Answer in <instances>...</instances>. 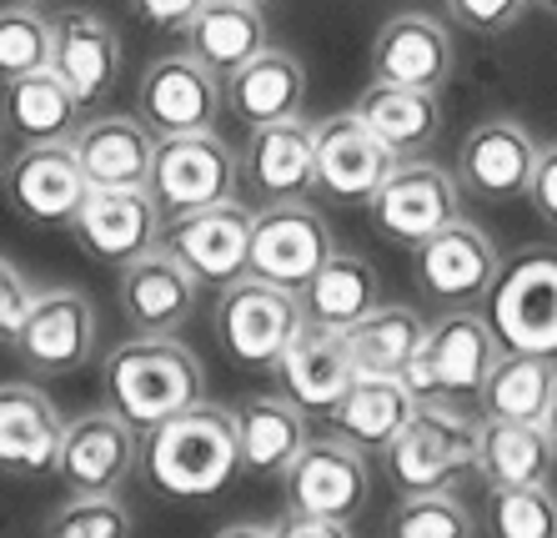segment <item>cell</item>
Returning <instances> with one entry per match:
<instances>
[{
	"mask_svg": "<svg viewBox=\"0 0 557 538\" xmlns=\"http://www.w3.org/2000/svg\"><path fill=\"white\" fill-rule=\"evenodd\" d=\"M136 468L161 499L176 503L216 499L221 488H232V478L242 473L232 407H216L201 398L176 418L156 423L151 433H141Z\"/></svg>",
	"mask_w": 557,
	"mask_h": 538,
	"instance_id": "cell-1",
	"label": "cell"
},
{
	"mask_svg": "<svg viewBox=\"0 0 557 538\" xmlns=\"http://www.w3.org/2000/svg\"><path fill=\"white\" fill-rule=\"evenodd\" d=\"M372 499V473L367 458L351 443L332 438H307L292 468L282 473V503L286 513H311V518H357Z\"/></svg>",
	"mask_w": 557,
	"mask_h": 538,
	"instance_id": "cell-10",
	"label": "cell"
},
{
	"mask_svg": "<svg viewBox=\"0 0 557 538\" xmlns=\"http://www.w3.org/2000/svg\"><path fill=\"white\" fill-rule=\"evenodd\" d=\"M332 232H326L322 211L307 201H282V207L251 211V242H247V277H261L272 288L301 292L307 277L332 257Z\"/></svg>",
	"mask_w": 557,
	"mask_h": 538,
	"instance_id": "cell-13",
	"label": "cell"
},
{
	"mask_svg": "<svg viewBox=\"0 0 557 538\" xmlns=\"http://www.w3.org/2000/svg\"><path fill=\"white\" fill-rule=\"evenodd\" d=\"M272 538H351L347 524L337 518H311V513H286L272 524Z\"/></svg>",
	"mask_w": 557,
	"mask_h": 538,
	"instance_id": "cell-45",
	"label": "cell"
},
{
	"mask_svg": "<svg viewBox=\"0 0 557 538\" xmlns=\"http://www.w3.org/2000/svg\"><path fill=\"white\" fill-rule=\"evenodd\" d=\"M40 538H131V513L116 493H71L46 518Z\"/></svg>",
	"mask_w": 557,
	"mask_h": 538,
	"instance_id": "cell-40",
	"label": "cell"
},
{
	"mask_svg": "<svg viewBox=\"0 0 557 538\" xmlns=\"http://www.w3.org/2000/svg\"><path fill=\"white\" fill-rule=\"evenodd\" d=\"M457 51L453 36L437 15L428 11H403L382 21L372 40V81H392V86H422V91H442L453 81Z\"/></svg>",
	"mask_w": 557,
	"mask_h": 538,
	"instance_id": "cell-23",
	"label": "cell"
},
{
	"mask_svg": "<svg viewBox=\"0 0 557 538\" xmlns=\"http://www.w3.org/2000/svg\"><path fill=\"white\" fill-rule=\"evenodd\" d=\"M447 5V21H457L472 36H507L528 15L532 0H442Z\"/></svg>",
	"mask_w": 557,
	"mask_h": 538,
	"instance_id": "cell-41",
	"label": "cell"
},
{
	"mask_svg": "<svg viewBox=\"0 0 557 538\" xmlns=\"http://www.w3.org/2000/svg\"><path fill=\"white\" fill-rule=\"evenodd\" d=\"M65 232L101 267H126L161 242V207L146 186H91Z\"/></svg>",
	"mask_w": 557,
	"mask_h": 538,
	"instance_id": "cell-15",
	"label": "cell"
},
{
	"mask_svg": "<svg viewBox=\"0 0 557 538\" xmlns=\"http://www.w3.org/2000/svg\"><path fill=\"white\" fill-rule=\"evenodd\" d=\"M236 192H247L257 207L317 197V126L307 117L251 126L236 157Z\"/></svg>",
	"mask_w": 557,
	"mask_h": 538,
	"instance_id": "cell-9",
	"label": "cell"
},
{
	"mask_svg": "<svg viewBox=\"0 0 557 538\" xmlns=\"http://www.w3.org/2000/svg\"><path fill=\"white\" fill-rule=\"evenodd\" d=\"M282 393L301 407V413H332L347 382L357 378V357H351L347 332L337 328H317L301 322V332L282 347V357L272 363Z\"/></svg>",
	"mask_w": 557,
	"mask_h": 538,
	"instance_id": "cell-24",
	"label": "cell"
},
{
	"mask_svg": "<svg viewBox=\"0 0 557 538\" xmlns=\"http://www.w3.org/2000/svg\"><path fill=\"white\" fill-rule=\"evenodd\" d=\"M36 378H65L96 353V307L76 288H40L11 338Z\"/></svg>",
	"mask_w": 557,
	"mask_h": 538,
	"instance_id": "cell-12",
	"label": "cell"
},
{
	"mask_svg": "<svg viewBox=\"0 0 557 538\" xmlns=\"http://www.w3.org/2000/svg\"><path fill=\"white\" fill-rule=\"evenodd\" d=\"M30 297H36V288L26 282V272L0 257V342L15 338V328H21V317H26Z\"/></svg>",
	"mask_w": 557,
	"mask_h": 538,
	"instance_id": "cell-42",
	"label": "cell"
},
{
	"mask_svg": "<svg viewBox=\"0 0 557 538\" xmlns=\"http://www.w3.org/2000/svg\"><path fill=\"white\" fill-rule=\"evenodd\" d=\"M543 433H547V443H553V453H557V382H553V398H547V413H543Z\"/></svg>",
	"mask_w": 557,
	"mask_h": 538,
	"instance_id": "cell-47",
	"label": "cell"
},
{
	"mask_svg": "<svg viewBox=\"0 0 557 538\" xmlns=\"http://www.w3.org/2000/svg\"><path fill=\"white\" fill-rule=\"evenodd\" d=\"M51 71L81 106H101L121 81V36L101 11L51 15Z\"/></svg>",
	"mask_w": 557,
	"mask_h": 538,
	"instance_id": "cell-22",
	"label": "cell"
},
{
	"mask_svg": "<svg viewBox=\"0 0 557 538\" xmlns=\"http://www.w3.org/2000/svg\"><path fill=\"white\" fill-rule=\"evenodd\" d=\"M297 297H301V317H307V322L347 332L351 322H362V317L382 303V282H376L367 257L332 252V257L307 277V288H301Z\"/></svg>",
	"mask_w": 557,
	"mask_h": 538,
	"instance_id": "cell-33",
	"label": "cell"
},
{
	"mask_svg": "<svg viewBox=\"0 0 557 538\" xmlns=\"http://www.w3.org/2000/svg\"><path fill=\"white\" fill-rule=\"evenodd\" d=\"M196 282L161 242L141 252L136 262L116 267V303L121 317L141 338H182V328L196 317Z\"/></svg>",
	"mask_w": 557,
	"mask_h": 538,
	"instance_id": "cell-18",
	"label": "cell"
},
{
	"mask_svg": "<svg viewBox=\"0 0 557 538\" xmlns=\"http://www.w3.org/2000/svg\"><path fill=\"white\" fill-rule=\"evenodd\" d=\"M40 66H51V15H40V5L26 0L0 5V81Z\"/></svg>",
	"mask_w": 557,
	"mask_h": 538,
	"instance_id": "cell-39",
	"label": "cell"
},
{
	"mask_svg": "<svg viewBox=\"0 0 557 538\" xmlns=\"http://www.w3.org/2000/svg\"><path fill=\"white\" fill-rule=\"evenodd\" d=\"M372 227L397 247H417L422 236H432L437 227H447L453 217H462V186L447 167L428 157L397 161L392 176L376 186V197L367 201Z\"/></svg>",
	"mask_w": 557,
	"mask_h": 538,
	"instance_id": "cell-11",
	"label": "cell"
},
{
	"mask_svg": "<svg viewBox=\"0 0 557 538\" xmlns=\"http://www.w3.org/2000/svg\"><path fill=\"white\" fill-rule=\"evenodd\" d=\"M146 192L166 217H186V211L216 207V201L236 197V151L221 142L216 132H186V136H161L151 157V176Z\"/></svg>",
	"mask_w": 557,
	"mask_h": 538,
	"instance_id": "cell-7",
	"label": "cell"
},
{
	"mask_svg": "<svg viewBox=\"0 0 557 538\" xmlns=\"http://www.w3.org/2000/svg\"><path fill=\"white\" fill-rule=\"evenodd\" d=\"M221 101L232 106L236 121L247 126H267V121L301 117L307 101V66L282 46H261L247 66H236L221 86Z\"/></svg>",
	"mask_w": 557,
	"mask_h": 538,
	"instance_id": "cell-28",
	"label": "cell"
},
{
	"mask_svg": "<svg viewBox=\"0 0 557 538\" xmlns=\"http://www.w3.org/2000/svg\"><path fill=\"white\" fill-rule=\"evenodd\" d=\"M236 418V453L247 478H282L301 448H307V413L286 393L242 398Z\"/></svg>",
	"mask_w": 557,
	"mask_h": 538,
	"instance_id": "cell-27",
	"label": "cell"
},
{
	"mask_svg": "<svg viewBox=\"0 0 557 538\" xmlns=\"http://www.w3.org/2000/svg\"><path fill=\"white\" fill-rule=\"evenodd\" d=\"M126 5L151 30H186V21L201 11V0H126Z\"/></svg>",
	"mask_w": 557,
	"mask_h": 538,
	"instance_id": "cell-44",
	"label": "cell"
},
{
	"mask_svg": "<svg viewBox=\"0 0 557 538\" xmlns=\"http://www.w3.org/2000/svg\"><path fill=\"white\" fill-rule=\"evenodd\" d=\"M76 91L55 76L51 66L26 71L15 81H0V132L15 136L21 146H46V142H71L81 126Z\"/></svg>",
	"mask_w": 557,
	"mask_h": 538,
	"instance_id": "cell-26",
	"label": "cell"
},
{
	"mask_svg": "<svg viewBox=\"0 0 557 538\" xmlns=\"http://www.w3.org/2000/svg\"><path fill=\"white\" fill-rule=\"evenodd\" d=\"M387 538H478V518L467 503L447 493H403L387 518Z\"/></svg>",
	"mask_w": 557,
	"mask_h": 538,
	"instance_id": "cell-38",
	"label": "cell"
},
{
	"mask_svg": "<svg viewBox=\"0 0 557 538\" xmlns=\"http://www.w3.org/2000/svg\"><path fill=\"white\" fill-rule=\"evenodd\" d=\"M397 157L372 136L357 111H337V117L317 121V192L342 207H367L376 197V186L392 176Z\"/></svg>",
	"mask_w": 557,
	"mask_h": 538,
	"instance_id": "cell-19",
	"label": "cell"
},
{
	"mask_svg": "<svg viewBox=\"0 0 557 538\" xmlns=\"http://www.w3.org/2000/svg\"><path fill=\"white\" fill-rule=\"evenodd\" d=\"M186 51L216 76L247 66L267 40V11L261 0H201V11L186 21Z\"/></svg>",
	"mask_w": 557,
	"mask_h": 538,
	"instance_id": "cell-31",
	"label": "cell"
},
{
	"mask_svg": "<svg viewBox=\"0 0 557 538\" xmlns=\"http://www.w3.org/2000/svg\"><path fill=\"white\" fill-rule=\"evenodd\" d=\"M422 338H428V317L412 313V307H382V303L362 322L347 328L357 372H376V378H403V368L417 357Z\"/></svg>",
	"mask_w": 557,
	"mask_h": 538,
	"instance_id": "cell-36",
	"label": "cell"
},
{
	"mask_svg": "<svg viewBox=\"0 0 557 538\" xmlns=\"http://www.w3.org/2000/svg\"><path fill=\"white\" fill-rule=\"evenodd\" d=\"M557 382V363L537 353H497L493 372L482 382V418H512V423H543L547 398Z\"/></svg>",
	"mask_w": 557,
	"mask_h": 538,
	"instance_id": "cell-35",
	"label": "cell"
},
{
	"mask_svg": "<svg viewBox=\"0 0 557 538\" xmlns=\"http://www.w3.org/2000/svg\"><path fill=\"white\" fill-rule=\"evenodd\" d=\"M0 192L5 207L30 227H71L81 197L91 192L81 176V161L71 142H46V146H21L15 157L0 167Z\"/></svg>",
	"mask_w": 557,
	"mask_h": 538,
	"instance_id": "cell-16",
	"label": "cell"
},
{
	"mask_svg": "<svg viewBox=\"0 0 557 538\" xmlns=\"http://www.w3.org/2000/svg\"><path fill=\"white\" fill-rule=\"evenodd\" d=\"M351 111L372 126V136L387 146L397 161L428 157L442 136V91H422V86L372 81Z\"/></svg>",
	"mask_w": 557,
	"mask_h": 538,
	"instance_id": "cell-30",
	"label": "cell"
},
{
	"mask_svg": "<svg viewBox=\"0 0 557 538\" xmlns=\"http://www.w3.org/2000/svg\"><path fill=\"white\" fill-rule=\"evenodd\" d=\"M417 398L407 393L403 378H376V372H357L347 382V393L332 403V433L342 443H351L357 453H372V448H387L392 438L403 433V423L412 418Z\"/></svg>",
	"mask_w": 557,
	"mask_h": 538,
	"instance_id": "cell-32",
	"label": "cell"
},
{
	"mask_svg": "<svg viewBox=\"0 0 557 538\" xmlns=\"http://www.w3.org/2000/svg\"><path fill=\"white\" fill-rule=\"evenodd\" d=\"M532 5H543L547 15H557V0H532Z\"/></svg>",
	"mask_w": 557,
	"mask_h": 538,
	"instance_id": "cell-48",
	"label": "cell"
},
{
	"mask_svg": "<svg viewBox=\"0 0 557 538\" xmlns=\"http://www.w3.org/2000/svg\"><path fill=\"white\" fill-rule=\"evenodd\" d=\"M221 76L207 71L191 51L156 56L141 71L136 86V117L151 126V136H186V132H216L221 121Z\"/></svg>",
	"mask_w": 557,
	"mask_h": 538,
	"instance_id": "cell-14",
	"label": "cell"
},
{
	"mask_svg": "<svg viewBox=\"0 0 557 538\" xmlns=\"http://www.w3.org/2000/svg\"><path fill=\"white\" fill-rule=\"evenodd\" d=\"M487 538H557V493L547 484H493L482 499Z\"/></svg>",
	"mask_w": 557,
	"mask_h": 538,
	"instance_id": "cell-37",
	"label": "cell"
},
{
	"mask_svg": "<svg viewBox=\"0 0 557 538\" xmlns=\"http://www.w3.org/2000/svg\"><path fill=\"white\" fill-rule=\"evenodd\" d=\"M216 538H272V524H232L221 528Z\"/></svg>",
	"mask_w": 557,
	"mask_h": 538,
	"instance_id": "cell-46",
	"label": "cell"
},
{
	"mask_svg": "<svg viewBox=\"0 0 557 538\" xmlns=\"http://www.w3.org/2000/svg\"><path fill=\"white\" fill-rule=\"evenodd\" d=\"M382 458L397 493H447L467 473H478V423L453 403H417Z\"/></svg>",
	"mask_w": 557,
	"mask_h": 538,
	"instance_id": "cell-4",
	"label": "cell"
},
{
	"mask_svg": "<svg viewBox=\"0 0 557 538\" xmlns=\"http://www.w3.org/2000/svg\"><path fill=\"white\" fill-rule=\"evenodd\" d=\"M65 418L36 382H0V473L40 478L55 473Z\"/></svg>",
	"mask_w": 557,
	"mask_h": 538,
	"instance_id": "cell-25",
	"label": "cell"
},
{
	"mask_svg": "<svg viewBox=\"0 0 557 538\" xmlns=\"http://www.w3.org/2000/svg\"><path fill=\"white\" fill-rule=\"evenodd\" d=\"M26 5H46V0H26Z\"/></svg>",
	"mask_w": 557,
	"mask_h": 538,
	"instance_id": "cell-50",
	"label": "cell"
},
{
	"mask_svg": "<svg viewBox=\"0 0 557 538\" xmlns=\"http://www.w3.org/2000/svg\"><path fill=\"white\" fill-rule=\"evenodd\" d=\"M86 186H146L156 136L141 117H91L71 136Z\"/></svg>",
	"mask_w": 557,
	"mask_h": 538,
	"instance_id": "cell-29",
	"label": "cell"
},
{
	"mask_svg": "<svg viewBox=\"0 0 557 538\" xmlns=\"http://www.w3.org/2000/svg\"><path fill=\"white\" fill-rule=\"evenodd\" d=\"M532 167H537V142L522 121L487 117L457 146V186L478 201H512L528 197Z\"/></svg>",
	"mask_w": 557,
	"mask_h": 538,
	"instance_id": "cell-20",
	"label": "cell"
},
{
	"mask_svg": "<svg viewBox=\"0 0 557 538\" xmlns=\"http://www.w3.org/2000/svg\"><path fill=\"white\" fill-rule=\"evenodd\" d=\"M0 167H5V132H0Z\"/></svg>",
	"mask_w": 557,
	"mask_h": 538,
	"instance_id": "cell-49",
	"label": "cell"
},
{
	"mask_svg": "<svg viewBox=\"0 0 557 538\" xmlns=\"http://www.w3.org/2000/svg\"><path fill=\"white\" fill-rule=\"evenodd\" d=\"M503 272V257H497L493 236L472 227L467 217H453L447 227H437L432 236H422L412 247V277L422 297L442 313L453 307H472L487 297V288Z\"/></svg>",
	"mask_w": 557,
	"mask_h": 538,
	"instance_id": "cell-8",
	"label": "cell"
},
{
	"mask_svg": "<svg viewBox=\"0 0 557 538\" xmlns=\"http://www.w3.org/2000/svg\"><path fill=\"white\" fill-rule=\"evenodd\" d=\"M301 297L286 288H272L261 277H236L226 282L211 313L216 328V347L232 357L236 368H272L282 347L301 332Z\"/></svg>",
	"mask_w": 557,
	"mask_h": 538,
	"instance_id": "cell-5",
	"label": "cell"
},
{
	"mask_svg": "<svg viewBox=\"0 0 557 538\" xmlns=\"http://www.w3.org/2000/svg\"><path fill=\"white\" fill-rule=\"evenodd\" d=\"M101 398L106 413H116L141 438L156 423L176 418L207 398V368L182 338H141L136 332L101 363Z\"/></svg>",
	"mask_w": 557,
	"mask_h": 538,
	"instance_id": "cell-2",
	"label": "cell"
},
{
	"mask_svg": "<svg viewBox=\"0 0 557 538\" xmlns=\"http://www.w3.org/2000/svg\"><path fill=\"white\" fill-rule=\"evenodd\" d=\"M487 322L507 353L557 357V247H532L487 288Z\"/></svg>",
	"mask_w": 557,
	"mask_h": 538,
	"instance_id": "cell-6",
	"label": "cell"
},
{
	"mask_svg": "<svg viewBox=\"0 0 557 538\" xmlns=\"http://www.w3.org/2000/svg\"><path fill=\"white\" fill-rule=\"evenodd\" d=\"M497 353H503V342H497L493 322L472 307H453L437 322H428V338L403 368V382L417 403H462V398L482 393Z\"/></svg>",
	"mask_w": 557,
	"mask_h": 538,
	"instance_id": "cell-3",
	"label": "cell"
},
{
	"mask_svg": "<svg viewBox=\"0 0 557 538\" xmlns=\"http://www.w3.org/2000/svg\"><path fill=\"white\" fill-rule=\"evenodd\" d=\"M528 201H532V211L557 232V142L537 146V167H532V182H528Z\"/></svg>",
	"mask_w": 557,
	"mask_h": 538,
	"instance_id": "cell-43",
	"label": "cell"
},
{
	"mask_svg": "<svg viewBox=\"0 0 557 538\" xmlns=\"http://www.w3.org/2000/svg\"><path fill=\"white\" fill-rule=\"evenodd\" d=\"M247 242H251V211L236 197L161 222V247L196 282H211V288H226V282L247 272Z\"/></svg>",
	"mask_w": 557,
	"mask_h": 538,
	"instance_id": "cell-17",
	"label": "cell"
},
{
	"mask_svg": "<svg viewBox=\"0 0 557 538\" xmlns=\"http://www.w3.org/2000/svg\"><path fill=\"white\" fill-rule=\"evenodd\" d=\"M136 448L141 438L131 433L116 413H81L65 423L55 473L71 493H121V484L136 468Z\"/></svg>",
	"mask_w": 557,
	"mask_h": 538,
	"instance_id": "cell-21",
	"label": "cell"
},
{
	"mask_svg": "<svg viewBox=\"0 0 557 538\" xmlns=\"http://www.w3.org/2000/svg\"><path fill=\"white\" fill-rule=\"evenodd\" d=\"M557 468V453L547 443L543 423L482 418L478 423V473L493 484H547Z\"/></svg>",
	"mask_w": 557,
	"mask_h": 538,
	"instance_id": "cell-34",
	"label": "cell"
}]
</instances>
